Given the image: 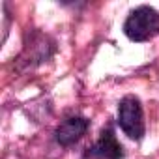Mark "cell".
<instances>
[{
    "label": "cell",
    "instance_id": "6da1fadb",
    "mask_svg": "<svg viewBox=\"0 0 159 159\" xmlns=\"http://www.w3.org/2000/svg\"><path fill=\"white\" fill-rule=\"evenodd\" d=\"M157 32H159V11L146 4L131 10L124 23L125 38L137 43L152 39Z\"/></svg>",
    "mask_w": 159,
    "mask_h": 159
},
{
    "label": "cell",
    "instance_id": "7a4b0ae2",
    "mask_svg": "<svg viewBox=\"0 0 159 159\" xmlns=\"http://www.w3.org/2000/svg\"><path fill=\"white\" fill-rule=\"evenodd\" d=\"M118 125L131 140H142L146 135L142 103L137 96H124L118 103Z\"/></svg>",
    "mask_w": 159,
    "mask_h": 159
},
{
    "label": "cell",
    "instance_id": "3957f363",
    "mask_svg": "<svg viewBox=\"0 0 159 159\" xmlns=\"http://www.w3.org/2000/svg\"><path fill=\"white\" fill-rule=\"evenodd\" d=\"M81 159H124V146L116 139L114 127H103L99 139L83 152Z\"/></svg>",
    "mask_w": 159,
    "mask_h": 159
},
{
    "label": "cell",
    "instance_id": "277c9868",
    "mask_svg": "<svg viewBox=\"0 0 159 159\" xmlns=\"http://www.w3.org/2000/svg\"><path fill=\"white\" fill-rule=\"evenodd\" d=\"M90 127V120L84 116H69L54 129V140L62 148H69L81 140Z\"/></svg>",
    "mask_w": 159,
    "mask_h": 159
}]
</instances>
